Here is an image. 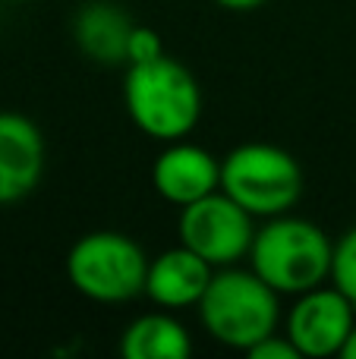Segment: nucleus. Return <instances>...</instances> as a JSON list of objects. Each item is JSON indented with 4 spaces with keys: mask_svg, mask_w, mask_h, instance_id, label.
<instances>
[{
    "mask_svg": "<svg viewBox=\"0 0 356 359\" xmlns=\"http://www.w3.org/2000/svg\"><path fill=\"white\" fill-rule=\"evenodd\" d=\"M123 104L132 126L155 142L189 139L202 120V88L174 57L126 67Z\"/></svg>",
    "mask_w": 356,
    "mask_h": 359,
    "instance_id": "nucleus-1",
    "label": "nucleus"
},
{
    "mask_svg": "<svg viewBox=\"0 0 356 359\" xmlns=\"http://www.w3.org/2000/svg\"><path fill=\"white\" fill-rule=\"evenodd\" d=\"M334 243L319 224L296 215L268 217L256 230L249 268L281 297H300L331 280Z\"/></svg>",
    "mask_w": 356,
    "mask_h": 359,
    "instance_id": "nucleus-2",
    "label": "nucleus"
},
{
    "mask_svg": "<svg viewBox=\"0 0 356 359\" xmlns=\"http://www.w3.org/2000/svg\"><path fill=\"white\" fill-rule=\"evenodd\" d=\"M199 322L221 347L249 353L281 325V293L271 290L252 268H218L199 299Z\"/></svg>",
    "mask_w": 356,
    "mask_h": 359,
    "instance_id": "nucleus-3",
    "label": "nucleus"
},
{
    "mask_svg": "<svg viewBox=\"0 0 356 359\" xmlns=\"http://www.w3.org/2000/svg\"><path fill=\"white\" fill-rule=\"evenodd\" d=\"M306 189V174L287 149L271 142H243L221 158V192L252 217L290 215Z\"/></svg>",
    "mask_w": 356,
    "mask_h": 359,
    "instance_id": "nucleus-4",
    "label": "nucleus"
},
{
    "mask_svg": "<svg viewBox=\"0 0 356 359\" xmlns=\"http://www.w3.org/2000/svg\"><path fill=\"white\" fill-rule=\"evenodd\" d=\"M149 262L132 236L120 230H92L69 246L67 280L92 303H130L145 293Z\"/></svg>",
    "mask_w": 356,
    "mask_h": 359,
    "instance_id": "nucleus-5",
    "label": "nucleus"
},
{
    "mask_svg": "<svg viewBox=\"0 0 356 359\" xmlns=\"http://www.w3.org/2000/svg\"><path fill=\"white\" fill-rule=\"evenodd\" d=\"M177 230L183 246L202 255L212 268H231L249 259L256 240V217L218 189L193 205H183Z\"/></svg>",
    "mask_w": 356,
    "mask_h": 359,
    "instance_id": "nucleus-6",
    "label": "nucleus"
},
{
    "mask_svg": "<svg viewBox=\"0 0 356 359\" xmlns=\"http://www.w3.org/2000/svg\"><path fill=\"white\" fill-rule=\"evenodd\" d=\"M356 325V306L338 287H315L296 297L284 318V334L294 341L300 356L306 359H328L341 356L347 337Z\"/></svg>",
    "mask_w": 356,
    "mask_h": 359,
    "instance_id": "nucleus-7",
    "label": "nucleus"
},
{
    "mask_svg": "<svg viewBox=\"0 0 356 359\" xmlns=\"http://www.w3.org/2000/svg\"><path fill=\"white\" fill-rule=\"evenodd\" d=\"M151 186L164 202L183 208L221 189V161L186 139L164 142L161 155L151 164Z\"/></svg>",
    "mask_w": 356,
    "mask_h": 359,
    "instance_id": "nucleus-8",
    "label": "nucleus"
},
{
    "mask_svg": "<svg viewBox=\"0 0 356 359\" xmlns=\"http://www.w3.org/2000/svg\"><path fill=\"white\" fill-rule=\"evenodd\" d=\"M44 177V136L25 114L0 111V205H16Z\"/></svg>",
    "mask_w": 356,
    "mask_h": 359,
    "instance_id": "nucleus-9",
    "label": "nucleus"
},
{
    "mask_svg": "<svg viewBox=\"0 0 356 359\" xmlns=\"http://www.w3.org/2000/svg\"><path fill=\"white\" fill-rule=\"evenodd\" d=\"M214 271L202 255H196L193 249L180 246L164 249L161 255L149 262V278H145V297L161 309H193L199 306V299L205 297L208 284H212Z\"/></svg>",
    "mask_w": 356,
    "mask_h": 359,
    "instance_id": "nucleus-10",
    "label": "nucleus"
},
{
    "mask_svg": "<svg viewBox=\"0 0 356 359\" xmlns=\"http://www.w3.org/2000/svg\"><path fill=\"white\" fill-rule=\"evenodd\" d=\"M132 19L126 10H120L111 0H92L79 6L73 19V38L88 60L101 67H123L126 44H130Z\"/></svg>",
    "mask_w": 356,
    "mask_h": 359,
    "instance_id": "nucleus-11",
    "label": "nucleus"
},
{
    "mask_svg": "<svg viewBox=\"0 0 356 359\" xmlns=\"http://www.w3.org/2000/svg\"><path fill=\"white\" fill-rule=\"evenodd\" d=\"M120 356L123 359H189L193 356V337L186 325L170 309L145 312L132 318L120 334Z\"/></svg>",
    "mask_w": 356,
    "mask_h": 359,
    "instance_id": "nucleus-12",
    "label": "nucleus"
},
{
    "mask_svg": "<svg viewBox=\"0 0 356 359\" xmlns=\"http://www.w3.org/2000/svg\"><path fill=\"white\" fill-rule=\"evenodd\" d=\"M331 284L356 306V224L350 230H344V236L334 243Z\"/></svg>",
    "mask_w": 356,
    "mask_h": 359,
    "instance_id": "nucleus-13",
    "label": "nucleus"
},
{
    "mask_svg": "<svg viewBox=\"0 0 356 359\" xmlns=\"http://www.w3.org/2000/svg\"><path fill=\"white\" fill-rule=\"evenodd\" d=\"M164 57V41L155 29L149 25H132L130 32V44H126V67L132 63H149V60H158Z\"/></svg>",
    "mask_w": 356,
    "mask_h": 359,
    "instance_id": "nucleus-14",
    "label": "nucleus"
},
{
    "mask_svg": "<svg viewBox=\"0 0 356 359\" xmlns=\"http://www.w3.org/2000/svg\"><path fill=\"white\" fill-rule=\"evenodd\" d=\"M246 356L249 359H300V350L294 347V341H290L287 334L275 331V334H268L265 341H259Z\"/></svg>",
    "mask_w": 356,
    "mask_h": 359,
    "instance_id": "nucleus-15",
    "label": "nucleus"
},
{
    "mask_svg": "<svg viewBox=\"0 0 356 359\" xmlns=\"http://www.w3.org/2000/svg\"><path fill=\"white\" fill-rule=\"evenodd\" d=\"M214 4L227 13H252V10H259V6H265L268 0H214Z\"/></svg>",
    "mask_w": 356,
    "mask_h": 359,
    "instance_id": "nucleus-16",
    "label": "nucleus"
},
{
    "mask_svg": "<svg viewBox=\"0 0 356 359\" xmlns=\"http://www.w3.org/2000/svg\"><path fill=\"white\" fill-rule=\"evenodd\" d=\"M341 359H356V325H353V331H350V337H347V344H344V350H341Z\"/></svg>",
    "mask_w": 356,
    "mask_h": 359,
    "instance_id": "nucleus-17",
    "label": "nucleus"
},
{
    "mask_svg": "<svg viewBox=\"0 0 356 359\" xmlns=\"http://www.w3.org/2000/svg\"><path fill=\"white\" fill-rule=\"evenodd\" d=\"M6 4H29V0H6Z\"/></svg>",
    "mask_w": 356,
    "mask_h": 359,
    "instance_id": "nucleus-18",
    "label": "nucleus"
}]
</instances>
